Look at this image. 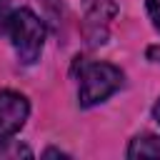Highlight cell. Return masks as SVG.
Here are the masks:
<instances>
[{
	"label": "cell",
	"mask_w": 160,
	"mask_h": 160,
	"mask_svg": "<svg viewBox=\"0 0 160 160\" xmlns=\"http://www.w3.org/2000/svg\"><path fill=\"white\" fill-rule=\"evenodd\" d=\"M5 35H8V40L22 65H35L40 60L48 30H45V22L30 8H18L8 15Z\"/></svg>",
	"instance_id": "6da1fadb"
},
{
	"label": "cell",
	"mask_w": 160,
	"mask_h": 160,
	"mask_svg": "<svg viewBox=\"0 0 160 160\" xmlns=\"http://www.w3.org/2000/svg\"><path fill=\"white\" fill-rule=\"evenodd\" d=\"M148 15H150L152 25L160 30V0H148Z\"/></svg>",
	"instance_id": "5b68a950"
},
{
	"label": "cell",
	"mask_w": 160,
	"mask_h": 160,
	"mask_svg": "<svg viewBox=\"0 0 160 160\" xmlns=\"http://www.w3.org/2000/svg\"><path fill=\"white\" fill-rule=\"evenodd\" d=\"M148 58H155L152 62H160V48H158V45H155V48H150V50H148Z\"/></svg>",
	"instance_id": "8992f818"
},
{
	"label": "cell",
	"mask_w": 160,
	"mask_h": 160,
	"mask_svg": "<svg viewBox=\"0 0 160 160\" xmlns=\"http://www.w3.org/2000/svg\"><path fill=\"white\" fill-rule=\"evenodd\" d=\"M125 155L130 160H138V158H160V138L158 135H138V138L130 140Z\"/></svg>",
	"instance_id": "277c9868"
},
{
	"label": "cell",
	"mask_w": 160,
	"mask_h": 160,
	"mask_svg": "<svg viewBox=\"0 0 160 160\" xmlns=\"http://www.w3.org/2000/svg\"><path fill=\"white\" fill-rule=\"evenodd\" d=\"M122 88V70L110 62H82L78 75L80 108H95Z\"/></svg>",
	"instance_id": "7a4b0ae2"
},
{
	"label": "cell",
	"mask_w": 160,
	"mask_h": 160,
	"mask_svg": "<svg viewBox=\"0 0 160 160\" xmlns=\"http://www.w3.org/2000/svg\"><path fill=\"white\" fill-rule=\"evenodd\" d=\"M152 118H155V122L160 125V98L155 100V105H152Z\"/></svg>",
	"instance_id": "52a82bcc"
},
{
	"label": "cell",
	"mask_w": 160,
	"mask_h": 160,
	"mask_svg": "<svg viewBox=\"0 0 160 160\" xmlns=\"http://www.w3.org/2000/svg\"><path fill=\"white\" fill-rule=\"evenodd\" d=\"M30 115V102L18 90H0V145L22 130Z\"/></svg>",
	"instance_id": "3957f363"
}]
</instances>
